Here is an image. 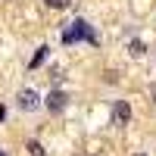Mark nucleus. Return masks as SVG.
Listing matches in <instances>:
<instances>
[{
	"mask_svg": "<svg viewBox=\"0 0 156 156\" xmlns=\"http://www.w3.org/2000/svg\"><path fill=\"white\" fill-rule=\"evenodd\" d=\"M28 150H31V156H47V153L41 150V144H37V140H31V144H28Z\"/></svg>",
	"mask_w": 156,
	"mask_h": 156,
	"instance_id": "nucleus-8",
	"label": "nucleus"
},
{
	"mask_svg": "<svg viewBox=\"0 0 156 156\" xmlns=\"http://www.w3.org/2000/svg\"><path fill=\"white\" fill-rule=\"evenodd\" d=\"M16 103H19V109H25V112H34V109H41V97L34 94V90H19L16 94Z\"/></svg>",
	"mask_w": 156,
	"mask_h": 156,
	"instance_id": "nucleus-2",
	"label": "nucleus"
},
{
	"mask_svg": "<svg viewBox=\"0 0 156 156\" xmlns=\"http://www.w3.org/2000/svg\"><path fill=\"white\" fill-rule=\"evenodd\" d=\"M44 59H47V47H41V50H37V53L31 56V69H37V66H41Z\"/></svg>",
	"mask_w": 156,
	"mask_h": 156,
	"instance_id": "nucleus-5",
	"label": "nucleus"
},
{
	"mask_svg": "<svg viewBox=\"0 0 156 156\" xmlns=\"http://www.w3.org/2000/svg\"><path fill=\"white\" fill-rule=\"evenodd\" d=\"M44 3H47L50 9H66V6L72 3V0H44Z\"/></svg>",
	"mask_w": 156,
	"mask_h": 156,
	"instance_id": "nucleus-6",
	"label": "nucleus"
},
{
	"mask_svg": "<svg viewBox=\"0 0 156 156\" xmlns=\"http://www.w3.org/2000/svg\"><path fill=\"white\" fill-rule=\"evenodd\" d=\"M66 103H69V97L62 94V90H50L47 100H44V106H47L50 112H62V109H66Z\"/></svg>",
	"mask_w": 156,
	"mask_h": 156,
	"instance_id": "nucleus-3",
	"label": "nucleus"
},
{
	"mask_svg": "<svg viewBox=\"0 0 156 156\" xmlns=\"http://www.w3.org/2000/svg\"><path fill=\"white\" fill-rule=\"evenodd\" d=\"M115 119H119L122 125H128V122H131V106H128L125 100H119V103H115Z\"/></svg>",
	"mask_w": 156,
	"mask_h": 156,
	"instance_id": "nucleus-4",
	"label": "nucleus"
},
{
	"mask_svg": "<svg viewBox=\"0 0 156 156\" xmlns=\"http://www.w3.org/2000/svg\"><path fill=\"white\" fill-rule=\"evenodd\" d=\"M81 37L94 41V34H90V25H87L84 19H75V22H72V28H69V31H62V44H75V41H81Z\"/></svg>",
	"mask_w": 156,
	"mask_h": 156,
	"instance_id": "nucleus-1",
	"label": "nucleus"
},
{
	"mask_svg": "<svg viewBox=\"0 0 156 156\" xmlns=\"http://www.w3.org/2000/svg\"><path fill=\"white\" fill-rule=\"evenodd\" d=\"M0 156H6V153H3V150H0Z\"/></svg>",
	"mask_w": 156,
	"mask_h": 156,
	"instance_id": "nucleus-9",
	"label": "nucleus"
},
{
	"mask_svg": "<svg viewBox=\"0 0 156 156\" xmlns=\"http://www.w3.org/2000/svg\"><path fill=\"white\" fill-rule=\"evenodd\" d=\"M131 56H144V41H131Z\"/></svg>",
	"mask_w": 156,
	"mask_h": 156,
	"instance_id": "nucleus-7",
	"label": "nucleus"
}]
</instances>
